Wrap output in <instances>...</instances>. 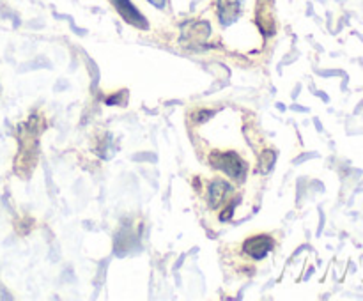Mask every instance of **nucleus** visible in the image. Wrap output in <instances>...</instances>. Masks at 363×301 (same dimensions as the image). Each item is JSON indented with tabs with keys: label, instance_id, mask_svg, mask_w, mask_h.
<instances>
[{
	"label": "nucleus",
	"instance_id": "obj_1",
	"mask_svg": "<svg viewBox=\"0 0 363 301\" xmlns=\"http://www.w3.org/2000/svg\"><path fill=\"white\" fill-rule=\"evenodd\" d=\"M211 163H213L216 168L223 170L229 177H232V179H236V181L245 177L246 165H245V161L239 158L238 152H234V150L214 152V154H211Z\"/></svg>",
	"mask_w": 363,
	"mask_h": 301
},
{
	"label": "nucleus",
	"instance_id": "obj_2",
	"mask_svg": "<svg viewBox=\"0 0 363 301\" xmlns=\"http://www.w3.org/2000/svg\"><path fill=\"white\" fill-rule=\"evenodd\" d=\"M243 250L248 257H252L255 261H261L273 250V239L270 236H254L245 241Z\"/></svg>",
	"mask_w": 363,
	"mask_h": 301
},
{
	"label": "nucleus",
	"instance_id": "obj_3",
	"mask_svg": "<svg viewBox=\"0 0 363 301\" xmlns=\"http://www.w3.org/2000/svg\"><path fill=\"white\" fill-rule=\"evenodd\" d=\"M113 7L117 9V12L128 21L129 25H133V27H138V29H147L149 25H147V20L142 16L138 9L135 7L129 0H112Z\"/></svg>",
	"mask_w": 363,
	"mask_h": 301
},
{
	"label": "nucleus",
	"instance_id": "obj_4",
	"mask_svg": "<svg viewBox=\"0 0 363 301\" xmlns=\"http://www.w3.org/2000/svg\"><path fill=\"white\" fill-rule=\"evenodd\" d=\"M243 0H218V16L223 27H229L239 18Z\"/></svg>",
	"mask_w": 363,
	"mask_h": 301
},
{
	"label": "nucleus",
	"instance_id": "obj_5",
	"mask_svg": "<svg viewBox=\"0 0 363 301\" xmlns=\"http://www.w3.org/2000/svg\"><path fill=\"white\" fill-rule=\"evenodd\" d=\"M232 193V186L223 179H214L209 184V206L211 208H220L227 200V197Z\"/></svg>",
	"mask_w": 363,
	"mask_h": 301
},
{
	"label": "nucleus",
	"instance_id": "obj_6",
	"mask_svg": "<svg viewBox=\"0 0 363 301\" xmlns=\"http://www.w3.org/2000/svg\"><path fill=\"white\" fill-rule=\"evenodd\" d=\"M257 23L263 30L264 36H271L274 32V21L273 16H271V9L270 5L264 7V0H259L257 5Z\"/></svg>",
	"mask_w": 363,
	"mask_h": 301
},
{
	"label": "nucleus",
	"instance_id": "obj_7",
	"mask_svg": "<svg viewBox=\"0 0 363 301\" xmlns=\"http://www.w3.org/2000/svg\"><path fill=\"white\" fill-rule=\"evenodd\" d=\"M274 163V152L273 150H266L263 154V159H261V165H263V170L268 172L271 168V165Z\"/></svg>",
	"mask_w": 363,
	"mask_h": 301
},
{
	"label": "nucleus",
	"instance_id": "obj_8",
	"mask_svg": "<svg viewBox=\"0 0 363 301\" xmlns=\"http://www.w3.org/2000/svg\"><path fill=\"white\" fill-rule=\"evenodd\" d=\"M234 206H236V202H232V204H230V206H229V208H227V211H225V213H222V216H220V218H222L223 222L229 220V218H230V215H232V211H234Z\"/></svg>",
	"mask_w": 363,
	"mask_h": 301
},
{
	"label": "nucleus",
	"instance_id": "obj_9",
	"mask_svg": "<svg viewBox=\"0 0 363 301\" xmlns=\"http://www.w3.org/2000/svg\"><path fill=\"white\" fill-rule=\"evenodd\" d=\"M213 115V112H198V115H197V121L198 122H202L204 119H207V117H211Z\"/></svg>",
	"mask_w": 363,
	"mask_h": 301
},
{
	"label": "nucleus",
	"instance_id": "obj_10",
	"mask_svg": "<svg viewBox=\"0 0 363 301\" xmlns=\"http://www.w3.org/2000/svg\"><path fill=\"white\" fill-rule=\"evenodd\" d=\"M149 2L153 5H156L158 9H163V7H165V2H167V0H149Z\"/></svg>",
	"mask_w": 363,
	"mask_h": 301
}]
</instances>
